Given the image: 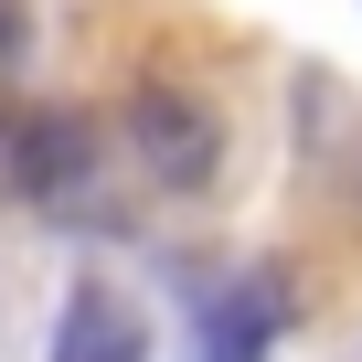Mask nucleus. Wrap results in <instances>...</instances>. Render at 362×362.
<instances>
[{"mask_svg":"<svg viewBox=\"0 0 362 362\" xmlns=\"http://www.w3.org/2000/svg\"><path fill=\"white\" fill-rule=\"evenodd\" d=\"M86 181H96V128H86L75 107H54V117H22L11 192H43V203H64V192H86Z\"/></svg>","mask_w":362,"mask_h":362,"instance_id":"obj_3","label":"nucleus"},{"mask_svg":"<svg viewBox=\"0 0 362 362\" xmlns=\"http://www.w3.org/2000/svg\"><path fill=\"white\" fill-rule=\"evenodd\" d=\"M288 330V288L277 277H235L203 309V362H267V341Z\"/></svg>","mask_w":362,"mask_h":362,"instance_id":"obj_4","label":"nucleus"},{"mask_svg":"<svg viewBox=\"0 0 362 362\" xmlns=\"http://www.w3.org/2000/svg\"><path fill=\"white\" fill-rule=\"evenodd\" d=\"M128 149H139V170L160 181V192H203V181L224 170L214 107L181 96V86H139V96H128Z\"/></svg>","mask_w":362,"mask_h":362,"instance_id":"obj_1","label":"nucleus"},{"mask_svg":"<svg viewBox=\"0 0 362 362\" xmlns=\"http://www.w3.org/2000/svg\"><path fill=\"white\" fill-rule=\"evenodd\" d=\"M43 362H149V330H139V309H128L107 277H75L64 309H54Z\"/></svg>","mask_w":362,"mask_h":362,"instance_id":"obj_2","label":"nucleus"}]
</instances>
